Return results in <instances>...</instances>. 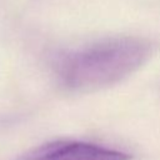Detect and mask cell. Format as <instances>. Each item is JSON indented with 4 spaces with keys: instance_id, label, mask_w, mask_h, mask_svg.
<instances>
[{
    "instance_id": "obj_1",
    "label": "cell",
    "mask_w": 160,
    "mask_h": 160,
    "mask_svg": "<svg viewBox=\"0 0 160 160\" xmlns=\"http://www.w3.org/2000/svg\"><path fill=\"white\" fill-rule=\"evenodd\" d=\"M150 45L138 38H114L69 52L58 61L61 81L72 90L89 91L112 85L139 69Z\"/></svg>"
},
{
    "instance_id": "obj_2",
    "label": "cell",
    "mask_w": 160,
    "mask_h": 160,
    "mask_svg": "<svg viewBox=\"0 0 160 160\" xmlns=\"http://www.w3.org/2000/svg\"><path fill=\"white\" fill-rule=\"evenodd\" d=\"M18 160H131V155L85 141L56 140L32 149Z\"/></svg>"
}]
</instances>
